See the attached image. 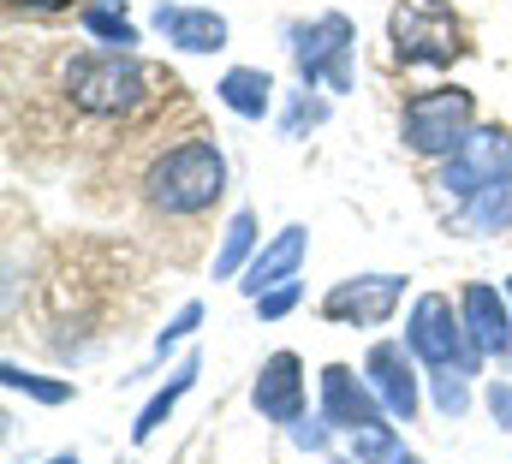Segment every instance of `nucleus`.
<instances>
[{
	"mask_svg": "<svg viewBox=\"0 0 512 464\" xmlns=\"http://www.w3.org/2000/svg\"><path fill=\"white\" fill-rule=\"evenodd\" d=\"M143 191H149V203H155L161 215H203V209H215V197L227 191V155H221L215 143L191 137V143L167 149V155L149 167Z\"/></svg>",
	"mask_w": 512,
	"mask_h": 464,
	"instance_id": "nucleus-1",
	"label": "nucleus"
},
{
	"mask_svg": "<svg viewBox=\"0 0 512 464\" xmlns=\"http://www.w3.org/2000/svg\"><path fill=\"white\" fill-rule=\"evenodd\" d=\"M60 78H66V96L96 119L131 114L149 96V72L131 54H78V60H66Z\"/></svg>",
	"mask_w": 512,
	"mask_h": 464,
	"instance_id": "nucleus-2",
	"label": "nucleus"
},
{
	"mask_svg": "<svg viewBox=\"0 0 512 464\" xmlns=\"http://www.w3.org/2000/svg\"><path fill=\"white\" fill-rule=\"evenodd\" d=\"M507 292H512V280H507Z\"/></svg>",
	"mask_w": 512,
	"mask_h": 464,
	"instance_id": "nucleus-31",
	"label": "nucleus"
},
{
	"mask_svg": "<svg viewBox=\"0 0 512 464\" xmlns=\"http://www.w3.org/2000/svg\"><path fill=\"white\" fill-rule=\"evenodd\" d=\"M512 179V131L501 125H483V131H471L453 155H447V167H441V191L447 197H477V191H489V185H507Z\"/></svg>",
	"mask_w": 512,
	"mask_h": 464,
	"instance_id": "nucleus-7",
	"label": "nucleus"
},
{
	"mask_svg": "<svg viewBox=\"0 0 512 464\" xmlns=\"http://www.w3.org/2000/svg\"><path fill=\"white\" fill-rule=\"evenodd\" d=\"M292 441L310 447V453H322V447H328V429H322V423H292Z\"/></svg>",
	"mask_w": 512,
	"mask_h": 464,
	"instance_id": "nucleus-27",
	"label": "nucleus"
},
{
	"mask_svg": "<svg viewBox=\"0 0 512 464\" xmlns=\"http://www.w3.org/2000/svg\"><path fill=\"white\" fill-rule=\"evenodd\" d=\"M489 411H495V423H501V429H512V387H507V381H495V387H489Z\"/></svg>",
	"mask_w": 512,
	"mask_h": 464,
	"instance_id": "nucleus-26",
	"label": "nucleus"
},
{
	"mask_svg": "<svg viewBox=\"0 0 512 464\" xmlns=\"http://www.w3.org/2000/svg\"><path fill=\"white\" fill-rule=\"evenodd\" d=\"M155 30L185 48V54H215L227 48V18L221 12H203V6H155Z\"/></svg>",
	"mask_w": 512,
	"mask_h": 464,
	"instance_id": "nucleus-13",
	"label": "nucleus"
},
{
	"mask_svg": "<svg viewBox=\"0 0 512 464\" xmlns=\"http://www.w3.org/2000/svg\"><path fill=\"white\" fill-rule=\"evenodd\" d=\"M84 30H90V36H102L114 54H126L131 42H137L131 18H126V12H114V6H84Z\"/></svg>",
	"mask_w": 512,
	"mask_h": 464,
	"instance_id": "nucleus-19",
	"label": "nucleus"
},
{
	"mask_svg": "<svg viewBox=\"0 0 512 464\" xmlns=\"http://www.w3.org/2000/svg\"><path fill=\"white\" fill-rule=\"evenodd\" d=\"M405 346H411V357H423L429 369H459V375L477 369L471 328H465V316H453V298H441V292H423V298L411 304Z\"/></svg>",
	"mask_w": 512,
	"mask_h": 464,
	"instance_id": "nucleus-5",
	"label": "nucleus"
},
{
	"mask_svg": "<svg viewBox=\"0 0 512 464\" xmlns=\"http://www.w3.org/2000/svg\"><path fill=\"white\" fill-rule=\"evenodd\" d=\"M399 298H405V280L399 274H358V280H340L322 298V316L328 322H346V328H382Z\"/></svg>",
	"mask_w": 512,
	"mask_h": 464,
	"instance_id": "nucleus-8",
	"label": "nucleus"
},
{
	"mask_svg": "<svg viewBox=\"0 0 512 464\" xmlns=\"http://www.w3.org/2000/svg\"><path fill=\"white\" fill-rule=\"evenodd\" d=\"M507 221H512V179L477 191V197L465 203V215H459V227H471V232H501Z\"/></svg>",
	"mask_w": 512,
	"mask_h": 464,
	"instance_id": "nucleus-17",
	"label": "nucleus"
},
{
	"mask_svg": "<svg viewBox=\"0 0 512 464\" xmlns=\"http://www.w3.org/2000/svg\"><path fill=\"white\" fill-rule=\"evenodd\" d=\"M251 399L268 423H304V369H298L292 351H274V357L256 369Z\"/></svg>",
	"mask_w": 512,
	"mask_h": 464,
	"instance_id": "nucleus-11",
	"label": "nucleus"
},
{
	"mask_svg": "<svg viewBox=\"0 0 512 464\" xmlns=\"http://www.w3.org/2000/svg\"><path fill=\"white\" fill-rule=\"evenodd\" d=\"M292 304H298V280H286V286H274V292H262V298H256L262 322H280V316H286Z\"/></svg>",
	"mask_w": 512,
	"mask_h": 464,
	"instance_id": "nucleus-24",
	"label": "nucleus"
},
{
	"mask_svg": "<svg viewBox=\"0 0 512 464\" xmlns=\"http://www.w3.org/2000/svg\"><path fill=\"white\" fill-rule=\"evenodd\" d=\"M197 322H203V304H185V310H179V316H173V322H167V328H161V340H155V351L179 346V340H185V334H191V328H197Z\"/></svg>",
	"mask_w": 512,
	"mask_h": 464,
	"instance_id": "nucleus-25",
	"label": "nucleus"
},
{
	"mask_svg": "<svg viewBox=\"0 0 512 464\" xmlns=\"http://www.w3.org/2000/svg\"><path fill=\"white\" fill-rule=\"evenodd\" d=\"M18 6H72V0H18Z\"/></svg>",
	"mask_w": 512,
	"mask_h": 464,
	"instance_id": "nucleus-28",
	"label": "nucleus"
},
{
	"mask_svg": "<svg viewBox=\"0 0 512 464\" xmlns=\"http://www.w3.org/2000/svg\"><path fill=\"white\" fill-rule=\"evenodd\" d=\"M352 48H358V24L346 12H322L292 30V60L310 90H334V96L352 90Z\"/></svg>",
	"mask_w": 512,
	"mask_h": 464,
	"instance_id": "nucleus-3",
	"label": "nucleus"
},
{
	"mask_svg": "<svg viewBox=\"0 0 512 464\" xmlns=\"http://www.w3.org/2000/svg\"><path fill=\"white\" fill-rule=\"evenodd\" d=\"M251 244H256V221H251V209H239V215L227 221V238H221V250H215V280L239 274V268H245V256H251Z\"/></svg>",
	"mask_w": 512,
	"mask_h": 464,
	"instance_id": "nucleus-18",
	"label": "nucleus"
},
{
	"mask_svg": "<svg viewBox=\"0 0 512 464\" xmlns=\"http://www.w3.org/2000/svg\"><path fill=\"white\" fill-rule=\"evenodd\" d=\"M0 381H6L12 393H30V399H42V405H60V399H72V387H66V381H42V375H30V369H18V363H6V369H0Z\"/></svg>",
	"mask_w": 512,
	"mask_h": 464,
	"instance_id": "nucleus-20",
	"label": "nucleus"
},
{
	"mask_svg": "<svg viewBox=\"0 0 512 464\" xmlns=\"http://www.w3.org/2000/svg\"><path fill=\"white\" fill-rule=\"evenodd\" d=\"M304 244H310V238H304V227H286L280 238H268L251 262H245V280H239V286H245L251 298L274 292V286H286V280L298 274V262H304Z\"/></svg>",
	"mask_w": 512,
	"mask_h": 464,
	"instance_id": "nucleus-14",
	"label": "nucleus"
},
{
	"mask_svg": "<svg viewBox=\"0 0 512 464\" xmlns=\"http://www.w3.org/2000/svg\"><path fill=\"white\" fill-rule=\"evenodd\" d=\"M399 137L411 155H453L465 137H471V90H423L405 102L399 119Z\"/></svg>",
	"mask_w": 512,
	"mask_h": 464,
	"instance_id": "nucleus-6",
	"label": "nucleus"
},
{
	"mask_svg": "<svg viewBox=\"0 0 512 464\" xmlns=\"http://www.w3.org/2000/svg\"><path fill=\"white\" fill-rule=\"evenodd\" d=\"M328 119V102H316L310 90L304 96H292V114H286V137H304L310 125H322Z\"/></svg>",
	"mask_w": 512,
	"mask_h": 464,
	"instance_id": "nucleus-23",
	"label": "nucleus"
},
{
	"mask_svg": "<svg viewBox=\"0 0 512 464\" xmlns=\"http://www.w3.org/2000/svg\"><path fill=\"white\" fill-rule=\"evenodd\" d=\"M191 381H197V357H185V363L173 369V381H167V387H161V393H155V399L143 405V417L131 423V441H149V435H155V429L167 423V411H173V405H179V399L191 393Z\"/></svg>",
	"mask_w": 512,
	"mask_h": 464,
	"instance_id": "nucleus-16",
	"label": "nucleus"
},
{
	"mask_svg": "<svg viewBox=\"0 0 512 464\" xmlns=\"http://www.w3.org/2000/svg\"><path fill=\"white\" fill-rule=\"evenodd\" d=\"M459 316H465V328H471L477 357H507L512 351V316H507V304H501L495 286H465Z\"/></svg>",
	"mask_w": 512,
	"mask_h": 464,
	"instance_id": "nucleus-12",
	"label": "nucleus"
},
{
	"mask_svg": "<svg viewBox=\"0 0 512 464\" xmlns=\"http://www.w3.org/2000/svg\"><path fill=\"white\" fill-rule=\"evenodd\" d=\"M387 42L399 66H453L465 54V30L459 18H447L435 0H405L387 18Z\"/></svg>",
	"mask_w": 512,
	"mask_h": 464,
	"instance_id": "nucleus-4",
	"label": "nucleus"
},
{
	"mask_svg": "<svg viewBox=\"0 0 512 464\" xmlns=\"http://www.w3.org/2000/svg\"><path fill=\"white\" fill-rule=\"evenodd\" d=\"M48 464H78V453H60V459H48Z\"/></svg>",
	"mask_w": 512,
	"mask_h": 464,
	"instance_id": "nucleus-29",
	"label": "nucleus"
},
{
	"mask_svg": "<svg viewBox=\"0 0 512 464\" xmlns=\"http://www.w3.org/2000/svg\"><path fill=\"white\" fill-rule=\"evenodd\" d=\"M364 375H370L376 399L387 405V417H399V423H411V417H417V375H411V346H399V340L370 346Z\"/></svg>",
	"mask_w": 512,
	"mask_h": 464,
	"instance_id": "nucleus-10",
	"label": "nucleus"
},
{
	"mask_svg": "<svg viewBox=\"0 0 512 464\" xmlns=\"http://www.w3.org/2000/svg\"><path fill=\"white\" fill-rule=\"evenodd\" d=\"M435 411L441 417H465L471 411V387L459 369H435Z\"/></svg>",
	"mask_w": 512,
	"mask_h": 464,
	"instance_id": "nucleus-21",
	"label": "nucleus"
},
{
	"mask_svg": "<svg viewBox=\"0 0 512 464\" xmlns=\"http://www.w3.org/2000/svg\"><path fill=\"white\" fill-rule=\"evenodd\" d=\"M352 453H358V464H393L399 453H393V429H358L352 435Z\"/></svg>",
	"mask_w": 512,
	"mask_h": 464,
	"instance_id": "nucleus-22",
	"label": "nucleus"
},
{
	"mask_svg": "<svg viewBox=\"0 0 512 464\" xmlns=\"http://www.w3.org/2000/svg\"><path fill=\"white\" fill-rule=\"evenodd\" d=\"M215 96H221L233 114L262 119V114H268V102H274V78H268V72H256V66H233V72L215 84Z\"/></svg>",
	"mask_w": 512,
	"mask_h": 464,
	"instance_id": "nucleus-15",
	"label": "nucleus"
},
{
	"mask_svg": "<svg viewBox=\"0 0 512 464\" xmlns=\"http://www.w3.org/2000/svg\"><path fill=\"white\" fill-rule=\"evenodd\" d=\"M387 405L376 399L370 381H358L346 363H328L322 369V423L340 429V435H358V429H382Z\"/></svg>",
	"mask_w": 512,
	"mask_h": 464,
	"instance_id": "nucleus-9",
	"label": "nucleus"
},
{
	"mask_svg": "<svg viewBox=\"0 0 512 464\" xmlns=\"http://www.w3.org/2000/svg\"><path fill=\"white\" fill-rule=\"evenodd\" d=\"M393 464H417V459H411V453H399V459H393Z\"/></svg>",
	"mask_w": 512,
	"mask_h": 464,
	"instance_id": "nucleus-30",
	"label": "nucleus"
}]
</instances>
